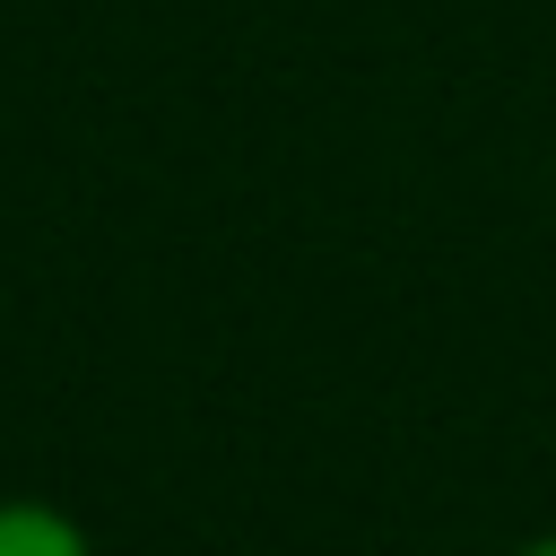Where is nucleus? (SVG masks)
Masks as SVG:
<instances>
[{
    "label": "nucleus",
    "mask_w": 556,
    "mask_h": 556,
    "mask_svg": "<svg viewBox=\"0 0 556 556\" xmlns=\"http://www.w3.org/2000/svg\"><path fill=\"white\" fill-rule=\"evenodd\" d=\"M0 556H96V539L43 495H0Z\"/></svg>",
    "instance_id": "f257e3e1"
},
{
    "label": "nucleus",
    "mask_w": 556,
    "mask_h": 556,
    "mask_svg": "<svg viewBox=\"0 0 556 556\" xmlns=\"http://www.w3.org/2000/svg\"><path fill=\"white\" fill-rule=\"evenodd\" d=\"M513 556H556V530H539L530 547H513Z\"/></svg>",
    "instance_id": "f03ea898"
}]
</instances>
